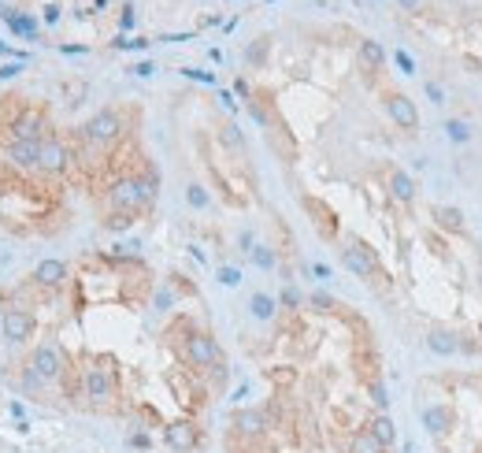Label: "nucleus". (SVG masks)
Returning a JSON list of instances; mask_svg holds the SVG:
<instances>
[{"instance_id": "f257e3e1", "label": "nucleus", "mask_w": 482, "mask_h": 453, "mask_svg": "<svg viewBox=\"0 0 482 453\" xmlns=\"http://www.w3.org/2000/svg\"><path fill=\"white\" fill-rule=\"evenodd\" d=\"M82 405L93 412H112L119 405V368L112 357H93L82 368Z\"/></svg>"}, {"instance_id": "f03ea898", "label": "nucleus", "mask_w": 482, "mask_h": 453, "mask_svg": "<svg viewBox=\"0 0 482 453\" xmlns=\"http://www.w3.org/2000/svg\"><path fill=\"white\" fill-rule=\"evenodd\" d=\"M104 201H108V209H112V212H123V215H141V212H149V209H152L156 193L149 190V186H145L141 175H119V179H112V182H108Z\"/></svg>"}, {"instance_id": "7ed1b4c3", "label": "nucleus", "mask_w": 482, "mask_h": 453, "mask_svg": "<svg viewBox=\"0 0 482 453\" xmlns=\"http://www.w3.org/2000/svg\"><path fill=\"white\" fill-rule=\"evenodd\" d=\"M123 134H126L123 112H115V108H104V112L90 115V119L78 126V145H82V149H90V153H108Z\"/></svg>"}, {"instance_id": "20e7f679", "label": "nucleus", "mask_w": 482, "mask_h": 453, "mask_svg": "<svg viewBox=\"0 0 482 453\" xmlns=\"http://www.w3.org/2000/svg\"><path fill=\"white\" fill-rule=\"evenodd\" d=\"M341 264H345L357 279L371 282L375 290H390V275H386V268H382L379 253L371 249L363 238H349L345 245H341Z\"/></svg>"}, {"instance_id": "39448f33", "label": "nucleus", "mask_w": 482, "mask_h": 453, "mask_svg": "<svg viewBox=\"0 0 482 453\" xmlns=\"http://www.w3.org/2000/svg\"><path fill=\"white\" fill-rule=\"evenodd\" d=\"M182 360L193 372H215L223 368V349L208 331H197L193 323H185V338H182Z\"/></svg>"}, {"instance_id": "423d86ee", "label": "nucleus", "mask_w": 482, "mask_h": 453, "mask_svg": "<svg viewBox=\"0 0 482 453\" xmlns=\"http://www.w3.org/2000/svg\"><path fill=\"white\" fill-rule=\"evenodd\" d=\"M71 167H74V149L67 145V137L60 131H52L41 145H37V167L34 171L45 175V179H63Z\"/></svg>"}, {"instance_id": "0eeeda50", "label": "nucleus", "mask_w": 482, "mask_h": 453, "mask_svg": "<svg viewBox=\"0 0 482 453\" xmlns=\"http://www.w3.org/2000/svg\"><path fill=\"white\" fill-rule=\"evenodd\" d=\"M52 134V123H48V112L37 104H19L15 115L8 119V142H37Z\"/></svg>"}, {"instance_id": "6e6552de", "label": "nucleus", "mask_w": 482, "mask_h": 453, "mask_svg": "<svg viewBox=\"0 0 482 453\" xmlns=\"http://www.w3.org/2000/svg\"><path fill=\"white\" fill-rule=\"evenodd\" d=\"M26 368L34 372L37 379L45 383V387H52V383H63L71 376V360H67V353L56 346V342H41L30 357H26Z\"/></svg>"}, {"instance_id": "1a4fd4ad", "label": "nucleus", "mask_w": 482, "mask_h": 453, "mask_svg": "<svg viewBox=\"0 0 482 453\" xmlns=\"http://www.w3.org/2000/svg\"><path fill=\"white\" fill-rule=\"evenodd\" d=\"M382 108H386V115L393 123H397V131H419V108L416 101H412L408 93H401V90H386L382 93Z\"/></svg>"}, {"instance_id": "9d476101", "label": "nucleus", "mask_w": 482, "mask_h": 453, "mask_svg": "<svg viewBox=\"0 0 482 453\" xmlns=\"http://www.w3.org/2000/svg\"><path fill=\"white\" fill-rule=\"evenodd\" d=\"M30 282L37 290H63L67 282H71V268H67L63 260H56V257H45V260L34 264Z\"/></svg>"}, {"instance_id": "9b49d317", "label": "nucleus", "mask_w": 482, "mask_h": 453, "mask_svg": "<svg viewBox=\"0 0 482 453\" xmlns=\"http://www.w3.org/2000/svg\"><path fill=\"white\" fill-rule=\"evenodd\" d=\"M301 204H304V212L312 215V226L319 231L323 242L338 238V215H334V209L327 201H319V197H301Z\"/></svg>"}, {"instance_id": "f8f14e48", "label": "nucleus", "mask_w": 482, "mask_h": 453, "mask_svg": "<svg viewBox=\"0 0 482 453\" xmlns=\"http://www.w3.org/2000/svg\"><path fill=\"white\" fill-rule=\"evenodd\" d=\"M230 427H234V435H238V438L257 442V438L268 435L271 420H268V412H263V409H238V412H234V420H230Z\"/></svg>"}, {"instance_id": "ddd939ff", "label": "nucleus", "mask_w": 482, "mask_h": 453, "mask_svg": "<svg viewBox=\"0 0 482 453\" xmlns=\"http://www.w3.org/2000/svg\"><path fill=\"white\" fill-rule=\"evenodd\" d=\"M163 442L174 453H190V450L201 446V427H197L193 420H171L163 427Z\"/></svg>"}, {"instance_id": "4468645a", "label": "nucleus", "mask_w": 482, "mask_h": 453, "mask_svg": "<svg viewBox=\"0 0 482 453\" xmlns=\"http://www.w3.org/2000/svg\"><path fill=\"white\" fill-rule=\"evenodd\" d=\"M34 316L26 309H4V338L12 342V346H23V342L34 338Z\"/></svg>"}, {"instance_id": "2eb2a0df", "label": "nucleus", "mask_w": 482, "mask_h": 453, "mask_svg": "<svg viewBox=\"0 0 482 453\" xmlns=\"http://www.w3.org/2000/svg\"><path fill=\"white\" fill-rule=\"evenodd\" d=\"M4 164L12 171H34L37 167V142H4Z\"/></svg>"}, {"instance_id": "dca6fc26", "label": "nucleus", "mask_w": 482, "mask_h": 453, "mask_svg": "<svg viewBox=\"0 0 482 453\" xmlns=\"http://www.w3.org/2000/svg\"><path fill=\"white\" fill-rule=\"evenodd\" d=\"M452 423H456V416H452V409H445V405H427L423 409V427H427V435L445 438L452 431Z\"/></svg>"}, {"instance_id": "f3484780", "label": "nucleus", "mask_w": 482, "mask_h": 453, "mask_svg": "<svg viewBox=\"0 0 482 453\" xmlns=\"http://www.w3.org/2000/svg\"><path fill=\"white\" fill-rule=\"evenodd\" d=\"M386 190H390L393 201H401V204H412V201H416V179H412L408 171H401V167H390Z\"/></svg>"}, {"instance_id": "a211bd4d", "label": "nucleus", "mask_w": 482, "mask_h": 453, "mask_svg": "<svg viewBox=\"0 0 482 453\" xmlns=\"http://www.w3.org/2000/svg\"><path fill=\"white\" fill-rule=\"evenodd\" d=\"M357 56H360V71L368 78H375L382 71V64H386V52H382V45L375 41V37H363L360 48H357Z\"/></svg>"}, {"instance_id": "6ab92c4d", "label": "nucleus", "mask_w": 482, "mask_h": 453, "mask_svg": "<svg viewBox=\"0 0 482 453\" xmlns=\"http://www.w3.org/2000/svg\"><path fill=\"white\" fill-rule=\"evenodd\" d=\"M427 349L438 353V357H452V353H460V342H456V334H452V331L434 327L427 334Z\"/></svg>"}, {"instance_id": "aec40b11", "label": "nucleus", "mask_w": 482, "mask_h": 453, "mask_svg": "<svg viewBox=\"0 0 482 453\" xmlns=\"http://www.w3.org/2000/svg\"><path fill=\"white\" fill-rule=\"evenodd\" d=\"M4 15V23L12 26V34H19V37H26V41H37V23L26 12H15V8H8V12H0Z\"/></svg>"}, {"instance_id": "412c9836", "label": "nucleus", "mask_w": 482, "mask_h": 453, "mask_svg": "<svg viewBox=\"0 0 482 453\" xmlns=\"http://www.w3.org/2000/svg\"><path fill=\"white\" fill-rule=\"evenodd\" d=\"M363 427H368L371 435H375V438H379L386 450L393 446V442H397V427H393V420L386 416V412H375V416H371L368 423H363Z\"/></svg>"}, {"instance_id": "4be33fe9", "label": "nucleus", "mask_w": 482, "mask_h": 453, "mask_svg": "<svg viewBox=\"0 0 482 453\" xmlns=\"http://www.w3.org/2000/svg\"><path fill=\"white\" fill-rule=\"evenodd\" d=\"M349 453H390V450L382 446V442H379L375 435H371L368 427H360L357 435L349 438Z\"/></svg>"}, {"instance_id": "5701e85b", "label": "nucleus", "mask_w": 482, "mask_h": 453, "mask_svg": "<svg viewBox=\"0 0 482 453\" xmlns=\"http://www.w3.org/2000/svg\"><path fill=\"white\" fill-rule=\"evenodd\" d=\"M434 220H438L441 231L464 234V212H460V209H449V204H441V209H434Z\"/></svg>"}, {"instance_id": "b1692460", "label": "nucleus", "mask_w": 482, "mask_h": 453, "mask_svg": "<svg viewBox=\"0 0 482 453\" xmlns=\"http://www.w3.org/2000/svg\"><path fill=\"white\" fill-rule=\"evenodd\" d=\"M274 309H279V301H274L271 293H252L249 298V312H252V320H260V323L274 320Z\"/></svg>"}, {"instance_id": "393cba45", "label": "nucleus", "mask_w": 482, "mask_h": 453, "mask_svg": "<svg viewBox=\"0 0 482 453\" xmlns=\"http://www.w3.org/2000/svg\"><path fill=\"white\" fill-rule=\"evenodd\" d=\"M445 134H449V142H456V145L471 142V126L464 119H445Z\"/></svg>"}, {"instance_id": "a878e982", "label": "nucleus", "mask_w": 482, "mask_h": 453, "mask_svg": "<svg viewBox=\"0 0 482 453\" xmlns=\"http://www.w3.org/2000/svg\"><path fill=\"white\" fill-rule=\"evenodd\" d=\"M219 142L226 145V149H234V153H245V137H241V131L234 123H226L219 131Z\"/></svg>"}, {"instance_id": "bb28decb", "label": "nucleus", "mask_w": 482, "mask_h": 453, "mask_svg": "<svg viewBox=\"0 0 482 453\" xmlns=\"http://www.w3.org/2000/svg\"><path fill=\"white\" fill-rule=\"evenodd\" d=\"M249 257H252V264H257V268H263V271H271V268H274V253H271V245H252Z\"/></svg>"}, {"instance_id": "cd10ccee", "label": "nucleus", "mask_w": 482, "mask_h": 453, "mask_svg": "<svg viewBox=\"0 0 482 453\" xmlns=\"http://www.w3.org/2000/svg\"><path fill=\"white\" fill-rule=\"evenodd\" d=\"M185 201H190L193 209H208V190L197 186V182H190V186H185Z\"/></svg>"}, {"instance_id": "c85d7f7f", "label": "nucleus", "mask_w": 482, "mask_h": 453, "mask_svg": "<svg viewBox=\"0 0 482 453\" xmlns=\"http://www.w3.org/2000/svg\"><path fill=\"white\" fill-rule=\"evenodd\" d=\"M308 305H312L316 312H334V309H338V301H334V298H327V293H312V298H308Z\"/></svg>"}, {"instance_id": "c756f323", "label": "nucleus", "mask_w": 482, "mask_h": 453, "mask_svg": "<svg viewBox=\"0 0 482 453\" xmlns=\"http://www.w3.org/2000/svg\"><path fill=\"white\" fill-rule=\"evenodd\" d=\"M393 60H397V67H401L405 75H412V71H416V60H412V56L405 52V48H397V52H393Z\"/></svg>"}, {"instance_id": "7c9ffc66", "label": "nucleus", "mask_w": 482, "mask_h": 453, "mask_svg": "<svg viewBox=\"0 0 482 453\" xmlns=\"http://www.w3.org/2000/svg\"><path fill=\"white\" fill-rule=\"evenodd\" d=\"M263 56H268V37H260V41L249 48V64H263Z\"/></svg>"}, {"instance_id": "2f4dec72", "label": "nucleus", "mask_w": 482, "mask_h": 453, "mask_svg": "<svg viewBox=\"0 0 482 453\" xmlns=\"http://www.w3.org/2000/svg\"><path fill=\"white\" fill-rule=\"evenodd\" d=\"M219 282H223V287H238V282H241V271H238V268H219Z\"/></svg>"}, {"instance_id": "473e14b6", "label": "nucleus", "mask_w": 482, "mask_h": 453, "mask_svg": "<svg viewBox=\"0 0 482 453\" xmlns=\"http://www.w3.org/2000/svg\"><path fill=\"white\" fill-rule=\"evenodd\" d=\"M67 104H82V97H86V86L82 82H74V86H67Z\"/></svg>"}, {"instance_id": "72a5a7b5", "label": "nucleus", "mask_w": 482, "mask_h": 453, "mask_svg": "<svg viewBox=\"0 0 482 453\" xmlns=\"http://www.w3.org/2000/svg\"><path fill=\"white\" fill-rule=\"evenodd\" d=\"M427 97H430V104H445V90L438 82H427Z\"/></svg>"}, {"instance_id": "f704fd0d", "label": "nucleus", "mask_w": 482, "mask_h": 453, "mask_svg": "<svg viewBox=\"0 0 482 453\" xmlns=\"http://www.w3.org/2000/svg\"><path fill=\"white\" fill-rule=\"evenodd\" d=\"M371 401H375L379 409H386L390 398H386V390H382V383H371Z\"/></svg>"}, {"instance_id": "c9c22d12", "label": "nucleus", "mask_w": 482, "mask_h": 453, "mask_svg": "<svg viewBox=\"0 0 482 453\" xmlns=\"http://www.w3.org/2000/svg\"><path fill=\"white\" fill-rule=\"evenodd\" d=\"M182 75H185V78H197V82H208V86L215 82V75H208V71H197V67H185Z\"/></svg>"}, {"instance_id": "e433bc0d", "label": "nucleus", "mask_w": 482, "mask_h": 453, "mask_svg": "<svg viewBox=\"0 0 482 453\" xmlns=\"http://www.w3.org/2000/svg\"><path fill=\"white\" fill-rule=\"evenodd\" d=\"M282 305H286V309H297V305H301V293L293 290V287H286V290H282Z\"/></svg>"}, {"instance_id": "4c0bfd02", "label": "nucleus", "mask_w": 482, "mask_h": 453, "mask_svg": "<svg viewBox=\"0 0 482 453\" xmlns=\"http://www.w3.org/2000/svg\"><path fill=\"white\" fill-rule=\"evenodd\" d=\"M15 75H23V64H4L0 67V82H8V78H15Z\"/></svg>"}, {"instance_id": "58836bf2", "label": "nucleus", "mask_w": 482, "mask_h": 453, "mask_svg": "<svg viewBox=\"0 0 482 453\" xmlns=\"http://www.w3.org/2000/svg\"><path fill=\"white\" fill-rule=\"evenodd\" d=\"M134 19H137V15H134V4H126V8H123V19H119V23H123V30H130V26H134Z\"/></svg>"}, {"instance_id": "ea45409f", "label": "nucleus", "mask_w": 482, "mask_h": 453, "mask_svg": "<svg viewBox=\"0 0 482 453\" xmlns=\"http://www.w3.org/2000/svg\"><path fill=\"white\" fill-rule=\"evenodd\" d=\"M45 23H48V26L60 23V8H56V4H48V8H45Z\"/></svg>"}, {"instance_id": "a19ab883", "label": "nucleus", "mask_w": 482, "mask_h": 453, "mask_svg": "<svg viewBox=\"0 0 482 453\" xmlns=\"http://www.w3.org/2000/svg\"><path fill=\"white\" fill-rule=\"evenodd\" d=\"M130 446L145 450V446H149V435H145V431H134V435H130Z\"/></svg>"}, {"instance_id": "79ce46f5", "label": "nucleus", "mask_w": 482, "mask_h": 453, "mask_svg": "<svg viewBox=\"0 0 482 453\" xmlns=\"http://www.w3.org/2000/svg\"><path fill=\"white\" fill-rule=\"evenodd\" d=\"M130 71H134L137 78H149V75H152V64H134Z\"/></svg>"}, {"instance_id": "37998d69", "label": "nucleus", "mask_w": 482, "mask_h": 453, "mask_svg": "<svg viewBox=\"0 0 482 453\" xmlns=\"http://www.w3.org/2000/svg\"><path fill=\"white\" fill-rule=\"evenodd\" d=\"M401 8H408V12H412V8H419V0H401Z\"/></svg>"}]
</instances>
